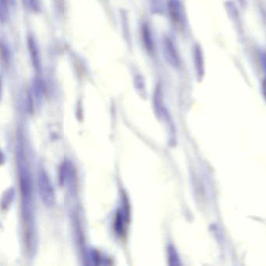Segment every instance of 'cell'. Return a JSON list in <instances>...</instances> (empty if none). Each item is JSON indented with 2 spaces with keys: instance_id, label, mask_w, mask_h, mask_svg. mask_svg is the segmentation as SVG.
<instances>
[{
  "instance_id": "cell-1",
  "label": "cell",
  "mask_w": 266,
  "mask_h": 266,
  "mask_svg": "<svg viewBox=\"0 0 266 266\" xmlns=\"http://www.w3.org/2000/svg\"><path fill=\"white\" fill-rule=\"evenodd\" d=\"M18 174L23 218L26 224H31L34 212L32 176L22 152H18Z\"/></svg>"
},
{
  "instance_id": "cell-2",
  "label": "cell",
  "mask_w": 266,
  "mask_h": 266,
  "mask_svg": "<svg viewBox=\"0 0 266 266\" xmlns=\"http://www.w3.org/2000/svg\"><path fill=\"white\" fill-rule=\"evenodd\" d=\"M38 188L40 198L43 204L47 207H53L56 201L54 188L48 174L43 169H39L38 174Z\"/></svg>"
},
{
  "instance_id": "cell-3",
  "label": "cell",
  "mask_w": 266,
  "mask_h": 266,
  "mask_svg": "<svg viewBox=\"0 0 266 266\" xmlns=\"http://www.w3.org/2000/svg\"><path fill=\"white\" fill-rule=\"evenodd\" d=\"M128 222H129V208L124 204L122 208L118 211L115 220V231L117 233L118 235L123 236L124 234Z\"/></svg>"
},
{
  "instance_id": "cell-4",
  "label": "cell",
  "mask_w": 266,
  "mask_h": 266,
  "mask_svg": "<svg viewBox=\"0 0 266 266\" xmlns=\"http://www.w3.org/2000/svg\"><path fill=\"white\" fill-rule=\"evenodd\" d=\"M169 14L175 24L182 25L185 22L184 11L180 0H168Z\"/></svg>"
},
{
  "instance_id": "cell-5",
  "label": "cell",
  "mask_w": 266,
  "mask_h": 266,
  "mask_svg": "<svg viewBox=\"0 0 266 266\" xmlns=\"http://www.w3.org/2000/svg\"><path fill=\"white\" fill-rule=\"evenodd\" d=\"M164 48L166 53V58L171 65L174 67H178L181 65V60L176 48L174 47L173 43L169 39L165 40L164 42Z\"/></svg>"
},
{
  "instance_id": "cell-6",
  "label": "cell",
  "mask_w": 266,
  "mask_h": 266,
  "mask_svg": "<svg viewBox=\"0 0 266 266\" xmlns=\"http://www.w3.org/2000/svg\"><path fill=\"white\" fill-rule=\"evenodd\" d=\"M194 62L195 70L198 77H202L204 74V58L201 47L196 45L194 49Z\"/></svg>"
},
{
  "instance_id": "cell-7",
  "label": "cell",
  "mask_w": 266,
  "mask_h": 266,
  "mask_svg": "<svg viewBox=\"0 0 266 266\" xmlns=\"http://www.w3.org/2000/svg\"><path fill=\"white\" fill-rule=\"evenodd\" d=\"M168 256H169V263L171 265H178L181 264L179 256L176 250L174 249L172 246H169L168 249Z\"/></svg>"
},
{
  "instance_id": "cell-8",
  "label": "cell",
  "mask_w": 266,
  "mask_h": 266,
  "mask_svg": "<svg viewBox=\"0 0 266 266\" xmlns=\"http://www.w3.org/2000/svg\"><path fill=\"white\" fill-rule=\"evenodd\" d=\"M12 190H11V191H10V192H7V200H3L2 201V208H4V205H7V208L8 205H11V202H12V198H13V194H14V192H12Z\"/></svg>"
},
{
  "instance_id": "cell-9",
  "label": "cell",
  "mask_w": 266,
  "mask_h": 266,
  "mask_svg": "<svg viewBox=\"0 0 266 266\" xmlns=\"http://www.w3.org/2000/svg\"><path fill=\"white\" fill-rule=\"evenodd\" d=\"M11 0H1V11L4 14V11L5 9H7L9 6V3L11 2Z\"/></svg>"
},
{
  "instance_id": "cell-10",
  "label": "cell",
  "mask_w": 266,
  "mask_h": 266,
  "mask_svg": "<svg viewBox=\"0 0 266 266\" xmlns=\"http://www.w3.org/2000/svg\"><path fill=\"white\" fill-rule=\"evenodd\" d=\"M262 92L264 99H265L266 100V79L265 80H263L262 82Z\"/></svg>"
},
{
  "instance_id": "cell-11",
  "label": "cell",
  "mask_w": 266,
  "mask_h": 266,
  "mask_svg": "<svg viewBox=\"0 0 266 266\" xmlns=\"http://www.w3.org/2000/svg\"><path fill=\"white\" fill-rule=\"evenodd\" d=\"M264 69H265V71H266V54L264 57Z\"/></svg>"
},
{
  "instance_id": "cell-12",
  "label": "cell",
  "mask_w": 266,
  "mask_h": 266,
  "mask_svg": "<svg viewBox=\"0 0 266 266\" xmlns=\"http://www.w3.org/2000/svg\"><path fill=\"white\" fill-rule=\"evenodd\" d=\"M241 1H243V2H244V0H241Z\"/></svg>"
}]
</instances>
